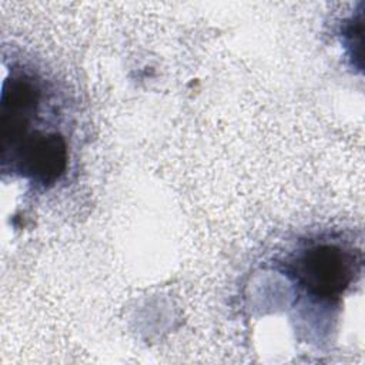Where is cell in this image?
Instances as JSON below:
<instances>
[{
	"mask_svg": "<svg viewBox=\"0 0 365 365\" xmlns=\"http://www.w3.org/2000/svg\"><path fill=\"white\" fill-rule=\"evenodd\" d=\"M361 259L335 242H314L297 254L291 272L297 282L318 299H338L354 282Z\"/></svg>",
	"mask_w": 365,
	"mask_h": 365,
	"instance_id": "1",
	"label": "cell"
},
{
	"mask_svg": "<svg viewBox=\"0 0 365 365\" xmlns=\"http://www.w3.org/2000/svg\"><path fill=\"white\" fill-rule=\"evenodd\" d=\"M3 165L43 187L53 185L66 173L68 151L64 137L57 131H24L1 140Z\"/></svg>",
	"mask_w": 365,
	"mask_h": 365,
	"instance_id": "2",
	"label": "cell"
}]
</instances>
